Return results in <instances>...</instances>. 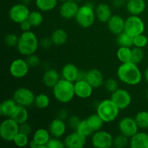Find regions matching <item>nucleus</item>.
Returning <instances> with one entry per match:
<instances>
[{
	"label": "nucleus",
	"mask_w": 148,
	"mask_h": 148,
	"mask_svg": "<svg viewBox=\"0 0 148 148\" xmlns=\"http://www.w3.org/2000/svg\"><path fill=\"white\" fill-rule=\"evenodd\" d=\"M117 77L120 81L129 85H137L143 78L142 72L137 64L130 62L121 63L117 69Z\"/></svg>",
	"instance_id": "1"
},
{
	"label": "nucleus",
	"mask_w": 148,
	"mask_h": 148,
	"mask_svg": "<svg viewBox=\"0 0 148 148\" xmlns=\"http://www.w3.org/2000/svg\"><path fill=\"white\" fill-rule=\"evenodd\" d=\"M53 95L59 102L62 103L70 102L75 96V83L64 78L60 79L53 88Z\"/></svg>",
	"instance_id": "2"
},
{
	"label": "nucleus",
	"mask_w": 148,
	"mask_h": 148,
	"mask_svg": "<svg viewBox=\"0 0 148 148\" xmlns=\"http://www.w3.org/2000/svg\"><path fill=\"white\" fill-rule=\"evenodd\" d=\"M38 39L31 30L23 32L19 37L17 50L23 56H30L36 53L38 48Z\"/></svg>",
	"instance_id": "3"
},
{
	"label": "nucleus",
	"mask_w": 148,
	"mask_h": 148,
	"mask_svg": "<svg viewBox=\"0 0 148 148\" xmlns=\"http://www.w3.org/2000/svg\"><path fill=\"white\" fill-rule=\"evenodd\" d=\"M119 111V107L110 98L103 100L98 103L96 113L101 117L104 122L110 123L118 117Z\"/></svg>",
	"instance_id": "4"
},
{
	"label": "nucleus",
	"mask_w": 148,
	"mask_h": 148,
	"mask_svg": "<svg viewBox=\"0 0 148 148\" xmlns=\"http://www.w3.org/2000/svg\"><path fill=\"white\" fill-rule=\"evenodd\" d=\"M95 17L93 5H92L91 3H87L79 7L75 18L80 27L88 28L92 25Z\"/></svg>",
	"instance_id": "5"
},
{
	"label": "nucleus",
	"mask_w": 148,
	"mask_h": 148,
	"mask_svg": "<svg viewBox=\"0 0 148 148\" xmlns=\"http://www.w3.org/2000/svg\"><path fill=\"white\" fill-rule=\"evenodd\" d=\"M19 126L12 118L6 119L0 125V137L7 142L13 141L15 136L19 132Z\"/></svg>",
	"instance_id": "6"
},
{
	"label": "nucleus",
	"mask_w": 148,
	"mask_h": 148,
	"mask_svg": "<svg viewBox=\"0 0 148 148\" xmlns=\"http://www.w3.org/2000/svg\"><path fill=\"white\" fill-rule=\"evenodd\" d=\"M124 31L132 37L142 34L145 31V23L138 15H130L125 20Z\"/></svg>",
	"instance_id": "7"
},
{
	"label": "nucleus",
	"mask_w": 148,
	"mask_h": 148,
	"mask_svg": "<svg viewBox=\"0 0 148 148\" xmlns=\"http://www.w3.org/2000/svg\"><path fill=\"white\" fill-rule=\"evenodd\" d=\"M35 98L36 95L33 91L27 88H17L13 94V99L17 105L25 107H29L34 104Z\"/></svg>",
	"instance_id": "8"
},
{
	"label": "nucleus",
	"mask_w": 148,
	"mask_h": 148,
	"mask_svg": "<svg viewBox=\"0 0 148 148\" xmlns=\"http://www.w3.org/2000/svg\"><path fill=\"white\" fill-rule=\"evenodd\" d=\"M91 142L92 145L96 148H110L113 146L114 137L109 132L101 130L94 132Z\"/></svg>",
	"instance_id": "9"
},
{
	"label": "nucleus",
	"mask_w": 148,
	"mask_h": 148,
	"mask_svg": "<svg viewBox=\"0 0 148 148\" xmlns=\"http://www.w3.org/2000/svg\"><path fill=\"white\" fill-rule=\"evenodd\" d=\"M30 12V10L25 4H17L13 5L10 10L9 17L12 22L20 24L23 21L27 20Z\"/></svg>",
	"instance_id": "10"
},
{
	"label": "nucleus",
	"mask_w": 148,
	"mask_h": 148,
	"mask_svg": "<svg viewBox=\"0 0 148 148\" xmlns=\"http://www.w3.org/2000/svg\"><path fill=\"white\" fill-rule=\"evenodd\" d=\"M111 99L120 110L128 108L132 102V97L130 92L125 89L118 88L111 93Z\"/></svg>",
	"instance_id": "11"
},
{
	"label": "nucleus",
	"mask_w": 148,
	"mask_h": 148,
	"mask_svg": "<svg viewBox=\"0 0 148 148\" xmlns=\"http://www.w3.org/2000/svg\"><path fill=\"white\" fill-rule=\"evenodd\" d=\"M29 66L27 61L23 59H16L10 64L9 71L13 77L23 78L27 75L29 72Z\"/></svg>",
	"instance_id": "12"
},
{
	"label": "nucleus",
	"mask_w": 148,
	"mask_h": 148,
	"mask_svg": "<svg viewBox=\"0 0 148 148\" xmlns=\"http://www.w3.org/2000/svg\"><path fill=\"white\" fill-rule=\"evenodd\" d=\"M139 127L136 123L134 118L132 117H124L119 122V130L120 134L127 136L129 138L132 137L138 132Z\"/></svg>",
	"instance_id": "13"
},
{
	"label": "nucleus",
	"mask_w": 148,
	"mask_h": 148,
	"mask_svg": "<svg viewBox=\"0 0 148 148\" xmlns=\"http://www.w3.org/2000/svg\"><path fill=\"white\" fill-rule=\"evenodd\" d=\"M86 138L85 136L75 131L65 137L64 143L65 147L69 148H82L86 145Z\"/></svg>",
	"instance_id": "14"
},
{
	"label": "nucleus",
	"mask_w": 148,
	"mask_h": 148,
	"mask_svg": "<svg viewBox=\"0 0 148 148\" xmlns=\"http://www.w3.org/2000/svg\"><path fill=\"white\" fill-rule=\"evenodd\" d=\"M77 3L74 0H67L62 2L59 8V14L64 19H72L75 17L77 13L78 9Z\"/></svg>",
	"instance_id": "15"
},
{
	"label": "nucleus",
	"mask_w": 148,
	"mask_h": 148,
	"mask_svg": "<svg viewBox=\"0 0 148 148\" xmlns=\"http://www.w3.org/2000/svg\"><path fill=\"white\" fill-rule=\"evenodd\" d=\"M93 88L86 80L76 81L75 82V93L77 97L82 99L88 98L92 95Z\"/></svg>",
	"instance_id": "16"
},
{
	"label": "nucleus",
	"mask_w": 148,
	"mask_h": 148,
	"mask_svg": "<svg viewBox=\"0 0 148 148\" xmlns=\"http://www.w3.org/2000/svg\"><path fill=\"white\" fill-rule=\"evenodd\" d=\"M107 26L111 33L117 36L124 31L125 20L119 14H114L107 22Z\"/></svg>",
	"instance_id": "17"
},
{
	"label": "nucleus",
	"mask_w": 148,
	"mask_h": 148,
	"mask_svg": "<svg viewBox=\"0 0 148 148\" xmlns=\"http://www.w3.org/2000/svg\"><path fill=\"white\" fill-rule=\"evenodd\" d=\"M86 81L93 88H100L105 82L102 72L97 69H91L87 72Z\"/></svg>",
	"instance_id": "18"
},
{
	"label": "nucleus",
	"mask_w": 148,
	"mask_h": 148,
	"mask_svg": "<svg viewBox=\"0 0 148 148\" xmlns=\"http://www.w3.org/2000/svg\"><path fill=\"white\" fill-rule=\"evenodd\" d=\"M49 132L51 135L53 137L60 138L65 134L66 130V125L64 121L59 118L54 119L49 124Z\"/></svg>",
	"instance_id": "19"
},
{
	"label": "nucleus",
	"mask_w": 148,
	"mask_h": 148,
	"mask_svg": "<svg viewBox=\"0 0 148 148\" xmlns=\"http://www.w3.org/2000/svg\"><path fill=\"white\" fill-rule=\"evenodd\" d=\"M130 147L132 148H148V133L137 132L130 137Z\"/></svg>",
	"instance_id": "20"
},
{
	"label": "nucleus",
	"mask_w": 148,
	"mask_h": 148,
	"mask_svg": "<svg viewBox=\"0 0 148 148\" xmlns=\"http://www.w3.org/2000/svg\"><path fill=\"white\" fill-rule=\"evenodd\" d=\"M50 139V132L44 128L38 129L34 132L33 137V140L38 145V148H47L46 145Z\"/></svg>",
	"instance_id": "21"
},
{
	"label": "nucleus",
	"mask_w": 148,
	"mask_h": 148,
	"mask_svg": "<svg viewBox=\"0 0 148 148\" xmlns=\"http://www.w3.org/2000/svg\"><path fill=\"white\" fill-rule=\"evenodd\" d=\"M126 7L132 15H139L145 10L146 3L145 0H129L127 1Z\"/></svg>",
	"instance_id": "22"
},
{
	"label": "nucleus",
	"mask_w": 148,
	"mask_h": 148,
	"mask_svg": "<svg viewBox=\"0 0 148 148\" xmlns=\"http://www.w3.org/2000/svg\"><path fill=\"white\" fill-rule=\"evenodd\" d=\"M95 16L101 23H107V22L113 15L110 6L104 3L98 4L95 8Z\"/></svg>",
	"instance_id": "23"
},
{
	"label": "nucleus",
	"mask_w": 148,
	"mask_h": 148,
	"mask_svg": "<svg viewBox=\"0 0 148 148\" xmlns=\"http://www.w3.org/2000/svg\"><path fill=\"white\" fill-rule=\"evenodd\" d=\"M79 71L76 65L70 63L66 64L62 69V76L66 80L72 82H76Z\"/></svg>",
	"instance_id": "24"
},
{
	"label": "nucleus",
	"mask_w": 148,
	"mask_h": 148,
	"mask_svg": "<svg viewBox=\"0 0 148 148\" xmlns=\"http://www.w3.org/2000/svg\"><path fill=\"white\" fill-rule=\"evenodd\" d=\"M59 75L56 70L53 69H49L43 73V82L48 88H53L59 81Z\"/></svg>",
	"instance_id": "25"
},
{
	"label": "nucleus",
	"mask_w": 148,
	"mask_h": 148,
	"mask_svg": "<svg viewBox=\"0 0 148 148\" xmlns=\"http://www.w3.org/2000/svg\"><path fill=\"white\" fill-rule=\"evenodd\" d=\"M17 106V103L12 98H9L1 102L0 105V114L1 116L10 118Z\"/></svg>",
	"instance_id": "26"
},
{
	"label": "nucleus",
	"mask_w": 148,
	"mask_h": 148,
	"mask_svg": "<svg viewBox=\"0 0 148 148\" xmlns=\"http://www.w3.org/2000/svg\"><path fill=\"white\" fill-rule=\"evenodd\" d=\"M29 114L28 111L26 107L23 106L17 105V108L14 110V113L12 114L10 118L12 119L13 120L16 121L17 124H21L23 123L27 122L28 119Z\"/></svg>",
	"instance_id": "27"
},
{
	"label": "nucleus",
	"mask_w": 148,
	"mask_h": 148,
	"mask_svg": "<svg viewBox=\"0 0 148 148\" xmlns=\"http://www.w3.org/2000/svg\"><path fill=\"white\" fill-rule=\"evenodd\" d=\"M68 35L66 30L63 29H56L52 33L51 38L53 44L55 46H62L67 40Z\"/></svg>",
	"instance_id": "28"
},
{
	"label": "nucleus",
	"mask_w": 148,
	"mask_h": 148,
	"mask_svg": "<svg viewBox=\"0 0 148 148\" xmlns=\"http://www.w3.org/2000/svg\"><path fill=\"white\" fill-rule=\"evenodd\" d=\"M86 119L94 132L101 130L102 129L104 123H105L103 120L101 119V117L97 113L95 114H92V115L89 116Z\"/></svg>",
	"instance_id": "29"
},
{
	"label": "nucleus",
	"mask_w": 148,
	"mask_h": 148,
	"mask_svg": "<svg viewBox=\"0 0 148 148\" xmlns=\"http://www.w3.org/2000/svg\"><path fill=\"white\" fill-rule=\"evenodd\" d=\"M58 0H36V5L40 11L49 12L56 7Z\"/></svg>",
	"instance_id": "30"
},
{
	"label": "nucleus",
	"mask_w": 148,
	"mask_h": 148,
	"mask_svg": "<svg viewBox=\"0 0 148 148\" xmlns=\"http://www.w3.org/2000/svg\"><path fill=\"white\" fill-rule=\"evenodd\" d=\"M116 56L121 63H127L131 62L132 49L130 47L120 46L117 50Z\"/></svg>",
	"instance_id": "31"
},
{
	"label": "nucleus",
	"mask_w": 148,
	"mask_h": 148,
	"mask_svg": "<svg viewBox=\"0 0 148 148\" xmlns=\"http://www.w3.org/2000/svg\"><path fill=\"white\" fill-rule=\"evenodd\" d=\"M50 104V98L46 94L40 93L36 95L34 105L39 109H45L48 108Z\"/></svg>",
	"instance_id": "32"
},
{
	"label": "nucleus",
	"mask_w": 148,
	"mask_h": 148,
	"mask_svg": "<svg viewBox=\"0 0 148 148\" xmlns=\"http://www.w3.org/2000/svg\"><path fill=\"white\" fill-rule=\"evenodd\" d=\"M116 42L119 46L131 48L133 46V37L124 31L117 35Z\"/></svg>",
	"instance_id": "33"
},
{
	"label": "nucleus",
	"mask_w": 148,
	"mask_h": 148,
	"mask_svg": "<svg viewBox=\"0 0 148 148\" xmlns=\"http://www.w3.org/2000/svg\"><path fill=\"white\" fill-rule=\"evenodd\" d=\"M134 119L139 128L148 129V111H140L136 114Z\"/></svg>",
	"instance_id": "34"
},
{
	"label": "nucleus",
	"mask_w": 148,
	"mask_h": 148,
	"mask_svg": "<svg viewBox=\"0 0 148 148\" xmlns=\"http://www.w3.org/2000/svg\"><path fill=\"white\" fill-rule=\"evenodd\" d=\"M76 131L78 132L80 134H82V135L85 136V137H89V136L92 135L94 132L92 129L91 128L90 124H88L87 119L81 120L80 123H79V126H78Z\"/></svg>",
	"instance_id": "35"
},
{
	"label": "nucleus",
	"mask_w": 148,
	"mask_h": 148,
	"mask_svg": "<svg viewBox=\"0 0 148 148\" xmlns=\"http://www.w3.org/2000/svg\"><path fill=\"white\" fill-rule=\"evenodd\" d=\"M27 20L30 22L32 27H38L43 23V17L40 12L32 11L30 12Z\"/></svg>",
	"instance_id": "36"
},
{
	"label": "nucleus",
	"mask_w": 148,
	"mask_h": 148,
	"mask_svg": "<svg viewBox=\"0 0 148 148\" xmlns=\"http://www.w3.org/2000/svg\"><path fill=\"white\" fill-rule=\"evenodd\" d=\"M130 138L122 134L117 135L116 137H114V142H113V146L116 148H124L127 146H130Z\"/></svg>",
	"instance_id": "37"
},
{
	"label": "nucleus",
	"mask_w": 148,
	"mask_h": 148,
	"mask_svg": "<svg viewBox=\"0 0 148 148\" xmlns=\"http://www.w3.org/2000/svg\"><path fill=\"white\" fill-rule=\"evenodd\" d=\"M28 136L29 135H27V134H23V133L19 132L17 135L15 136V137H14L12 142L17 147H24L25 146H27V145H29L30 140H29Z\"/></svg>",
	"instance_id": "38"
},
{
	"label": "nucleus",
	"mask_w": 148,
	"mask_h": 148,
	"mask_svg": "<svg viewBox=\"0 0 148 148\" xmlns=\"http://www.w3.org/2000/svg\"><path fill=\"white\" fill-rule=\"evenodd\" d=\"M144 59V51L141 48L135 47L132 49L131 62L135 64H138Z\"/></svg>",
	"instance_id": "39"
},
{
	"label": "nucleus",
	"mask_w": 148,
	"mask_h": 148,
	"mask_svg": "<svg viewBox=\"0 0 148 148\" xmlns=\"http://www.w3.org/2000/svg\"><path fill=\"white\" fill-rule=\"evenodd\" d=\"M148 43V38L143 33L133 37V46L135 47L143 48L145 47Z\"/></svg>",
	"instance_id": "40"
},
{
	"label": "nucleus",
	"mask_w": 148,
	"mask_h": 148,
	"mask_svg": "<svg viewBox=\"0 0 148 148\" xmlns=\"http://www.w3.org/2000/svg\"><path fill=\"white\" fill-rule=\"evenodd\" d=\"M19 37L14 33H9L4 38V43L9 47L17 46L18 43Z\"/></svg>",
	"instance_id": "41"
},
{
	"label": "nucleus",
	"mask_w": 148,
	"mask_h": 148,
	"mask_svg": "<svg viewBox=\"0 0 148 148\" xmlns=\"http://www.w3.org/2000/svg\"><path fill=\"white\" fill-rule=\"evenodd\" d=\"M104 85H105L106 90L108 92H111V93L114 92V91H116L119 88L118 82L114 78H108V79H107L104 82Z\"/></svg>",
	"instance_id": "42"
},
{
	"label": "nucleus",
	"mask_w": 148,
	"mask_h": 148,
	"mask_svg": "<svg viewBox=\"0 0 148 148\" xmlns=\"http://www.w3.org/2000/svg\"><path fill=\"white\" fill-rule=\"evenodd\" d=\"M64 147V143L59 140V138H57V137L51 138L49 143L46 145V147L47 148H63Z\"/></svg>",
	"instance_id": "43"
},
{
	"label": "nucleus",
	"mask_w": 148,
	"mask_h": 148,
	"mask_svg": "<svg viewBox=\"0 0 148 148\" xmlns=\"http://www.w3.org/2000/svg\"><path fill=\"white\" fill-rule=\"evenodd\" d=\"M80 121H81L80 119L76 115L70 116L67 119L68 126H69L72 130H75V131H76L77 130V129Z\"/></svg>",
	"instance_id": "44"
},
{
	"label": "nucleus",
	"mask_w": 148,
	"mask_h": 148,
	"mask_svg": "<svg viewBox=\"0 0 148 148\" xmlns=\"http://www.w3.org/2000/svg\"><path fill=\"white\" fill-rule=\"evenodd\" d=\"M26 61H27L30 67H36L40 63V58L37 55L35 54V53L30 55V56H27Z\"/></svg>",
	"instance_id": "45"
},
{
	"label": "nucleus",
	"mask_w": 148,
	"mask_h": 148,
	"mask_svg": "<svg viewBox=\"0 0 148 148\" xmlns=\"http://www.w3.org/2000/svg\"><path fill=\"white\" fill-rule=\"evenodd\" d=\"M19 132L23 133V134H27V135H29L32 132V127L27 122L23 123V124H20V126H19Z\"/></svg>",
	"instance_id": "46"
},
{
	"label": "nucleus",
	"mask_w": 148,
	"mask_h": 148,
	"mask_svg": "<svg viewBox=\"0 0 148 148\" xmlns=\"http://www.w3.org/2000/svg\"><path fill=\"white\" fill-rule=\"evenodd\" d=\"M52 44H53V42H52L51 38H43L40 40V45L44 49H49Z\"/></svg>",
	"instance_id": "47"
},
{
	"label": "nucleus",
	"mask_w": 148,
	"mask_h": 148,
	"mask_svg": "<svg viewBox=\"0 0 148 148\" xmlns=\"http://www.w3.org/2000/svg\"><path fill=\"white\" fill-rule=\"evenodd\" d=\"M69 117V113L67 112V111H66V109H61L58 111L57 118L65 121V120L68 119Z\"/></svg>",
	"instance_id": "48"
},
{
	"label": "nucleus",
	"mask_w": 148,
	"mask_h": 148,
	"mask_svg": "<svg viewBox=\"0 0 148 148\" xmlns=\"http://www.w3.org/2000/svg\"><path fill=\"white\" fill-rule=\"evenodd\" d=\"M19 25H20V29H21L23 32L29 31V30H30V28L32 27L31 24H30V22L27 20H25V21H23V23H21Z\"/></svg>",
	"instance_id": "49"
},
{
	"label": "nucleus",
	"mask_w": 148,
	"mask_h": 148,
	"mask_svg": "<svg viewBox=\"0 0 148 148\" xmlns=\"http://www.w3.org/2000/svg\"><path fill=\"white\" fill-rule=\"evenodd\" d=\"M86 76H87V72H85V71L84 70H79L76 81L86 80Z\"/></svg>",
	"instance_id": "50"
},
{
	"label": "nucleus",
	"mask_w": 148,
	"mask_h": 148,
	"mask_svg": "<svg viewBox=\"0 0 148 148\" xmlns=\"http://www.w3.org/2000/svg\"><path fill=\"white\" fill-rule=\"evenodd\" d=\"M29 146L31 148H38V145L33 140L29 142Z\"/></svg>",
	"instance_id": "51"
},
{
	"label": "nucleus",
	"mask_w": 148,
	"mask_h": 148,
	"mask_svg": "<svg viewBox=\"0 0 148 148\" xmlns=\"http://www.w3.org/2000/svg\"><path fill=\"white\" fill-rule=\"evenodd\" d=\"M123 1H124V0H114V6H116V7H120V6L122 5Z\"/></svg>",
	"instance_id": "52"
},
{
	"label": "nucleus",
	"mask_w": 148,
	"mask_h": 148,
	"mask_svg": "<svg viewBox=\"0 0 148 148\" xmlns=\"http://www.w3.org/2000/svg\"><path fill=\"white\" fill-rule=\"evenodd\" d=\"M145 81L148 84V67L145 71Z\"/></svg>",
	"instance_id": "53"
},
{
	"label": "nucleus",
	"mask_w": 148,
	"mask_h": 148,
	"mask_svg": "<svg viewBox=\"0 0 148 148\" xmlns=\"http://www.w3.org/2000/svg\"><path fill=\"white\" fill-rule=\"evenodd\" d=\"M74 1H75L76 2H79V1H82V0H74Z\"/></svg>",
	"instance_id": "54"
},
{
	"label": "nucleus",
	"mask_w": 148,
	"mask_h": 148,
	"mask_svg": "<svg viewBox=\"0 0 148 148\" xmlns=\"http://www.w3.org/2000/svg\"><path fill=\"white\" fill-rule=\"evenodd\" d=\"M146 98H147L148 100V90L147 91V93H146Z\"/></svg>",
	"instance_id": "55"
},
{
	"label": "nucleus",
	"mask_w": 148,
	"mask_h": 148,
	"mask_svg": "<svg viewBox=\"0 0 148 148\" xmlns=\"http://www.w3.org/2000/svg\"><path fill=\"white\" fill-rule=\"evenodd\" d=\"M58 1H62V2H64V1H67V0H58Z\"/></svg>",
	"instance_id": "56"
},
{
	"label": "nucleus",
	"mask_w": 148,
	"mask_h": 148,
	"mask_svg": "<svg viewBox=\"0 0 148 148\" xmlns=\"http://www.w3.org/2000/svg\"><path fill=\"white\" fill-rule=\"evenodd\" d=\"M124 1H129V0H124Z\"/></svg>",
	"instance_id": "57"
}]
</instances>
